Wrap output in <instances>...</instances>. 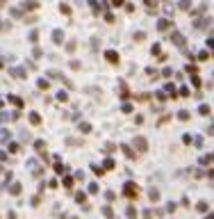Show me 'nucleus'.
<instances>
[{
  "instance_id": "nucleus-1",
  "label": "nucleus",
  "mask_w": 214,
  "mask_h": 219,
  "mask_svg": "<svg viewBox=\"0 0 214 219\" xmlns=\"http://www.w3.org/2000/svg\"><path fill=\"white\" fill-rule=\"evenodd\" d=\"M123 194H125L128 199H137V196H139V187H137V183H132V180H130V183H125V185H123Z\"/></svg>"
},
{
  "instance_id": "nucleus-2",
  "label": "nucleus",
  "mask_w": 214,
  "mask_h": 219,
  "mask_svg": "<svg viewBox=\"0 0 214 219\" xmlns=\"http://www.w3.org/2000/svg\"><path fill=\"white\" fill-rule=\"evenodd\" d=\"M134 148H137L139 153H144V151L148 148V144H146V139H144V137H137V139H134Z\"/></svg>"
},
{
  "instance_id": "nucleus-3",
  "label": "nucleus",
  "mask_w": 214,
  "mask_h": 219,
  "mask_svg": "<svg viewBox=\"0 0 214 219\" xmlns=\"http://www.w3.org/2000/svg\"><path fill=\"white\" fill-rule=\"evenodd\" d=\"M53 41H55V43H61V41H64V32L55 30V32H53Z\"/></svg>"
},
{
  "instance_id": "nucleus-4",
  "label": "nucleus",
  "mask_w": 214,
  "mask_h": 219,
  "mask_svg": "<svg viewBox=\"0 0 214 219\" xmlns=\"http://www.w3.org/2000/svg\"><path fill=\"white\" fill-rule=\"evenodd\" d=\"M121 148H123V153H125V155L130 157V160H137V155H134V151H132V148H130V146H125V144H123Z\"/></svg>"
},
{
  "instance_id": "nucleus-5",
  "label": "nucleus",
  "mask_w": 214,
  "mask_h": 219,
  "mask_svg": "<svg viewBox=\"0 0 214 219\" xmlns=\"http://www.w3.org/2000/svg\"><path fill=\"white\" fill-rule=\"evenodd\" d=\"M171 39H173V41H176V43H178L180 48H182V46H184V37H182V34H178V32H176V34H173Z\"/></svg>"
},
{
  "instance_id": "nucleus-6",
  "label": "nucleus",
  "mask_w": 214,
  "mask_h": 219,
  "mask_svg": "<svg viewBox=\"0 0 214 219\" xmlns=\"http://www.w3.org/2000/svg\"><path fill=\"white\" fill-rule=\"evenodd\" d=\"M30 123H34V125H39V123H41V117H39L36 112H30Z\"/></svg>"
},
{
  "instance_id": "nucleus-7",
  "label": "nucleus",
  "mask_w": 214,
  "mask_h": 219,
  "mask_svg": "<svg viewBox=\"0 0 214 219\" xmlns=\"http://www.w3.org/2000/svg\"><path fill=\"white\" fill-rule=\"evenodd\" d=\"M9 73L16 75V78H25V71H21V68H9Z\"/></svg>"
},
{
  "instance_id": "nucleus-8",
  "label": "nucleus",
  "mask_w": 214,
  "mask_h": 219,
  "mask_svg": "<svg viewBox=\"0 0 214 219\" xmlns=\"http://www.w3.org/2000/svg\"><path fill=\"white\" fill-rule=\"evenodd\" d=\"M34 148H36L39 153H43V151H46V144H43L41 139H36V142H34Z\"/></svg>"
},
{
  "instance_id": "nucleus-9",
  "label": "nucleus",
  "mask_w": 214,
  "mask_h": 219,
  "mask_svg": "<svg viewBox=\"0 0 214 219\" xmlns=\"http://www.w3.org/2000/svg\"><path fill=\"white\" fill-rule=\"evenodd\" d=\"M210 162H214V153H210V155H203V157H200V164H210Z\"/></svg>"
},
{
  "instance_id": "nucleus-10",
  "label": "nucleus",
  "mask_w": 214,
  "mask_h": 219,
  "mask_svg": "<svg viewBox=\"0 0 214 219\" xmlns=\"http://www.w3.org/2000/svg\"><path fill=\"white\" fill-rule=\"evenodd\" d=\"M9 192H11V194H14V196H18V194H21V183H14V185H11V189H9Z\"/></svg>"
},
{
  "instance_id": "nucleus-11",
  "label": "nucleus",
  "mask_w": 214,
  "mask_h": 219,
  "mask_svg": "<svg viewBox=\"0 0 214 219\" xmlns=\"http://www.w3.org/2000/svg\"><path fill=\"white\" fill-rule=\"evenodd\" d=\"M189 117H191V114H189L187 110H182V112H178V119H180V121H189Z\"/></svg>"
},
{
  "instance_id": "nucleus-12",
  "label": "nucleus",
  "mask_w": 214,
  "mask_h": 219,
  "mask_svg": "<svg viewBox=\"0 0 214 219\" xmlns=\"http://www.w3.org/2000/svg\"><path fill=\"white\" fill-rule=\"evenodd\" d=\"M148 199H151V201H159V192H157V189H151V192H148Z\"/></svg>"
},
{
  "instance_id": "nucleus-13",
  "label": "nucleus",
  "mask_w": 214,
  "mask_h": 219,
  "mask_svg": "<svg viewBox=\"0 0 214 219\" xmlns=\"http://www.w3.org/2000/svg\"><path fill=\"white\" fill-rule=\"evenodd\" d=\"M105 57H107V60H109V62H119V55H116V53H114V50H109V53H107V55H105Z\"/></svg>"
},
{
  "instance_id": "nucleus-14",
  "label": "nucleus",
  "mask_w": 214,
  "mask_h": 219,
  "mask_svg": "<svg viewBox=\"0 0 214 219\" xmlns=\"http://www.w3.org/2000/svg\"><path fill=\"white\" fill-rule=\"evenodd\" d=\"M9 100H11L16 107H23V100H21V98H16V96H9Z\"/></svg>"
},
{
  "instance_id": "nucleus-15",
  "label": "nucleus",
  "mask_w": 214,
  "mask_h": 219,
  "mask_svg": "<svg viewBox=\"0 0 214 219\" xmlns=\"http://www.w3.org/2000/svg\"><path fill=\"white\" fill-rule=\"evenodd\" d=\"M103 215H105V217H114V212H112V208H109V205H105V208H103Z\"/></svg>"
},
{
  "instance_id": "nucleus-16",
  "label": "nucleus",
  "mask_w": 214,
  "mask_h": 219,
  "mask_svg": "<svg viewBox=\"0 0 214 219\" xmlns=\"http://www.w3.org/2000/svg\"><path fill=\"white\" fill-rule=\"evenodd\" d=\"M55 160H57V162H55V171H57V174H61V171H64V164L59 162V157H55Z\"/></svg>"
},
{
  "instance_id": "nucleus-17",
  "label": "nucleus",
  "mask_w": 214,
  "mask_h": 219,
  "mask_svg": "<svg viewBox=\"0 0 214 219\" xmlns=\"http://www.w3.org/2000/svg\"><path fill=\"white\" fill-rule=\"evenodd\" d=\"M128 217H130V219H137V210H134V208H132V205H130V208H128Z\"/></svg>"
},
{
  "instance_id": "nucleus-18",
  "label": "nucleus",
  "mask_w": 214,
  "mask_h": 219,
  "mask_svg": "<svg viewBox=\"0 0 214 219\" xmlns=\"http://www.w3.org/2000/svg\"><path fill=\"white\" fill-rule=\"evenodd\" d=\"M48 87H50V85H48V80H43V78H41V80H39V89H48Z\"/></svg>"
},
{
  "instance_id": "nucleus-19",
  "label": "nucleus",
  "mask_w": 214,
  "mask_h": 219,
  "mask_svg": "<svg viewBox=\"0 0 214 219\" xmlns=\"http://www.w3.org/2000/svg\"><path fill=\"white\" fill-rule=\"evenodd\" d=\"M203 144H205V142H203V137H194V146H198V148H200Z\"/></svg>"
},
{
  "instance_id": "nucleus-20",
  "label": "nucleus",
  "mask_w": 214,
  "mask_h": 219,
  "mask_svg": "<svg viewBox=\"0 0 214 219\" xmlns=\"http://www.w3.org/2000/svg\"><path fill=\"white\" fill-rule=\"evenodd\" d=\"M84 199H87V196H84L82 192H78V194H75V201H78V203H84Z\"/></svg>"
},
{
  "instance_id": "nucleus-21",
  "label": "nucleus",
  "mask_w": 214,
  "mask_h": 219,
  "mask_svg": "<svg viewBox=\"0 0 214 219\" xmlns=\"http://www.w3.org/2000/svg\"><path fill=\"white\" fill-rule=\"evenodd\" d=\"M91 169H93V174H96V176H103V167H98V164H93Z\"/></svg>"
},
{
  "instance_id": "nucleus-22",
  "label": "nucleus",
  "mask_w": 214,
  "mask_h": 219,
  "mask_svg": "<svg viewBox=\"0 0 214 219\" xmlns=\"http://www.w3.org/2000/svg\"><path fill=\"white\" fill-rule=\"evenodd\" d=\"M80 130H82V132H91V125L89 123H80Z\"/></svg>"
},
{
  "instance_id": "nucleus-23",
  "label": "nucleus",
  "mask_w": 214,
  "mask_h": 219,
  "mask_svg": "<svg viewBox=\"0 0 214 219\" xmlns=\"http://www.w3.org/2000/svg\"><path fill=\"white\" fill-rule=\"evenodd\" d=\"M157 28H159V30H166V28H169V21H159Z\"/></svg>"
},
{
  "instance_id": "nucleus-24",
  "label": "nucleus",
  "mask_w": 214,
  "mask_h": 219,
  "mask_svg": "<svg viewBox=\"0 0 214 219\" xmlns=\"http://www.w3.org/2000/svg\"><path fill=\"white\" fill-rule=\"evenodd\" d=\"M112 167H114V160L107 157V160H105V169H112Z\"/></svg>"
},
{
  "instance_id": "nucleus-25",
  "label": "nucleus",
  "mask_w": 214,
  "mask_h": 219,
  "mask_svg": "<svg viewBox=\"0 0 214 219\" xmlns=\"http://www.w3.org/2000/svg\"><path fill=\"white\" fill-rule=\"evenodd\" d=\"M105 199H107V201H114V199H116V194H114V192H107V194H105Z\"/></svg>"
},
{
  "instance_id": "nucleus-26",
  "label": "nucleus",
  "mask_w": 214,
  "mask_h": 219,
  "mask_svg": "<svg viewBox=\"0 0 214 219\" xmlns=\"http://www.w3.org/2000/svg\"><path fill=\"white\" fill-rule=\"evenodd\" d=\"M198 210H200V212H205V210H207V203H205V201H200V203H198Z\"/></svg>"
},
{
  "instance_id": "nucleus-27",
  "label": "nucleus",
  "mask_w": 214,
  "mask_h": 219,
  "mask_svg": "<svg viewBox=\"0 0 214 219\" xmlns=\"http://www.w3.org/2000/svg\"><path fill=\"white\" fill-rule=\"evenodd\" d=\"M89 192H91V194H98V185H96V183H91V185H89Z\"/></svg>"
},
{
  "instance_id": "nucleus-28",
  "label": "nucleus",
  "mask_w": 214,
  "mask_h": 219,
  "mask_svg": "<svg viewBox=\"0 0 214 219\" xmlns=\"http://www.w3.org/2000/svg\"><path fill=\"white\" fill-rule=\"evenodd\" d=\"M123 112H132V105L130 103H123Z\"/></svg>"
},
{
  "instance_id": "nucleus-29",
  "label": "nucleus",
  "mask_w": 214,
  "mask_h": 219,
  "mask_svg": "<svg viewBox=\"0 0 214 219\" xmlns=\"http://www.w3.org/2000/svg\"><path fill=\"white\" fill-rule=\"evenodd\" d=\"M200 114H210V107L207 105H200Z\"/></svg>"
},
{
  "instance_id": "nucleus-30",
  "label": "nucleus",
  "mask_w": 214,
  "mask_h": 219,
  "mask_svg": "<svg viewBox=\"0 0 214 219\" xmlns=\"http://www.w3.org/2000/svg\"><path fill=\"white\" fill-rule=\"evenodd\" d=\"M73 185V178H64V187H71Z\"/></svg>"
},
{
  "instance_id": "nucleus-31",
  "label": "nucleus",
  "mask_w": 214,
  "mask_h": 219,
  "mask_svg": "<svg viewBox=\"0 0 214 219\" xmlns=\"http://www.w3.org/2000/svg\"><path fill=\"white\" fill-rule=\"evenodd\" d=\"M182 142H184V144H191L194 139H191V135H184V137H182Z\"/></svg>"
},
{
  "instance_id": "nucleus-32",
  "label": "nucleus",
  "mask_w": 214,
  "mask_h": 219,
  "mask_svg": "<svg viewBox=\"0 0 214 219\" xmlns=\"http://www.w3.org/2000/svg\"><path fill=\"white\" fill-rule=\"evenodd\" d=\"M189 5H191L189 0H182V2H180V7H182V9H189Z\"/></svg>"
},
{
  "instance_id": "nucleus-33",
  "label": "nucleus",
  "mask_w": 214,
  "mask_h": 219,
  "mask_svg": "<svg viewBox=\"0 0 214 219\" xmlns=\"http://www.w3.org/2000/svg\"><path fill=\"white\" fill-rule=\"evenodd\" d=\"M5 160H7V153H5V151H0V162H5Z\"/></svg>"
},
{
  "instance_id": "nucleus-34",
  "label": "nucleus",
  "mask_w": 214,
  "mask_h": 219,
  "mask_svg": "<svg viewBox=\"0 0 214 219\" xmlns=\"http://www.w3.org/2000/svg\"><path fill=\"white\" fill-rule=\"evenodd\" d=\"M114 5H123V0H114Z\"/></svg>"
},
{
  "instance_id": "nucleus-35",
  "label": "nucleus",
  "mask_w": 214,
  "mask_h": 219,
  "mask_svg": "<svg viewBox=\"0 0 214 219\" xmlns=\"http://www.w3.org/2000/svg\"><path fill=\"white\" fill-rule=\"evenodd\" d=\"M207 43H210V46H212V48H214V39H210V41H207Z\"/></svg>"
},
{
  "instance_id": "nucleus-36",
  "label": "nucleus",
  "mask_w": 214,
  "mask_h": 219,
  "mask_svg": "<svg viewBox=\"0 0 214 219\" xmlns=\"http://www.w3.org/2000/svg\"><path fill=\"white\" fill-rule=\"evenodd\" d=\"M7 219H16V217H14V212H9V217H7Z\"/></svg>"
},
{
  "instance_id": "nucleus-37",
  "label": "nucleus",
  "mask_w": 214,
  "mask_h": 219,
  "mask_svg": "<svg viewBox=\"0 0 214 219\" xmlns=\"http://www.w3.org/2000/svg\"><path fill=\"white\" fill-rule=\"evenodd\" d=\"M205 219H214V215H207V217H205Z\"/></svg>"
},
{
  "instance_id": "nucleus-38",
  "label": "nucleus",
  "mask_w": 214,
  "mask_h": 219,
  "mask_svg": "<svg viewBox=\"0 0 214 219\" xmlns=\"http://www.w3.org/2000/svg\"><path fill=\"white\" fill-rule=\"evenodd\" d=\"M0 107H2V100H0Z\"/></svg>"
}]
</instances>
